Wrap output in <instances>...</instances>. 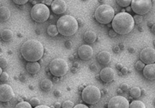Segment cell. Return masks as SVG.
I'll return each mask as SVG.
<instances>
[{"instance_id":"8d00e7d4","label":"cell","mask_w":155,"mask_h":108,"mask_svg":"<svg viewBox=\"0 0 155 108\" xmlns=\"http://www.w3.org/2000/svg\"><path fill=\"white\" fill-rule=\"evenodd\" d=\"M128 68L127 67H122V69H121V72H122V74H123V75H127V74H128Z\"/></svg>"},{"instance_id":"83f0119b","label":"cell","mask_w":155,"mask_h":108,"mask_svg":"<svg viewBox=\"0 0 155 108\" xmlns=\"http://www.w3.org/2000/svg\"><path fill=\"white\" fill-rule=\"evenodd\" d=\"M74 104L71 101H66L62 105V108H73Z\"/></svg>"},{"instance_id":"db71d44e","label":"cell","mask_w":155,"mask_h":108,"mask_svg":"<svg viewBox=\"0 0 155 108\" xmlns=\"http://www.w3.org/2000/svg\"><path fill=\"white\" fill-rule=\"evenodd\" d=\"M131 9H131V7H130V6L127 7V12H129V11L131 10Z\"/></svg>"},{"instance_id":"44dd1931","label":"cell","mask_w":155,"mask_h":108,"mask_svg":"<svg viewBox=\"0 0 155 108\" xmlns=\"http://www.w3.org/2000/svg\"><path fill=\"white\" fill-rule=\"evenodd\" d=\"M41 87L43 91L47 92L51 90V88L52 87V81L49 79H44L41 82Z\"/></svg>"},{"instance_id":"277c9868","label":"cell","mask_w":155,"mask_h":108,"mask_svg":"<svg viewBox=\"0 0 155 108\" xmlns=\"http://www.w3.org/2000/svg\"><path fill=\"white\" fill-rule=\"evenodd\" d=\"M115 10L108 4H101L95 10L94 18L101 24H108L112 22L115 17Z\"/></svg>"},{"instance_id":"11a10c76","label":"cell","mask_w":155,"mask_h":108,"mask_svg":"<svg viewBox=\"0 0 155 108\" xmlns=\"http://www.w3.org/2000/svg\"><path fill=\"white\" fill-rule=\"evenodd\" d=\"M103 93L106 94V93H107V90H106V89H104V90H103Z\"/></svg>"},{"instance_id":"f6af8a7d","label":"cell","mask_w":155,"mask_h":108,"mask_svg":"<svg viewBox=\"0 0 155 108\" xmlns=\"http://www.w3.org/2000/svg\"><path fill=\"white\" fill-rule=\"evenodd\" d=\"M54 107L55 108H62V105L60 103H56L54 105Z\"/></svg>"},{"instance_id":"7402d4cb","label":"cell","mask_w":155,"mask_h":108,"mask_svg":"<svg viewBox=\"0 0 155 108\" xmlns=\"http://www.w3.org/2000/svg\"><path fill=\"white\" fill-rule=\"evenodd\" d=\"M130 95H131V97L135 98H139L142 95V92H141V89L139 87H133L130 90Z\"/></svg>"},{"instance_id":"d4e9b609","label":"cell","mask_w":155,"mask_h":108,"mask_svg":"<svg viewBox=\"0 0 155 108\" xmlns=\"http://www.w3.org/2000/svg\"><path fill=\"white\" fill-rule=\"evenodd\" d=\"M131 3H132V0H117L118 5L122 8H127L128 6H130Z\"/></svg>"},{"instance_id":"74e56055","label":"cell","mask_w":155,"mask_h":108,"mask_svg":"<svg viewBox=\"0 0 155 108\" xmlns=\"http://www.w3.org/2000/svg\"><path fill=\"white\" fill-rule=\"evenodd\" d=\"M73 108H89V107H88L86 105H84V104H78V105H76Z\"/></svg>"},{"instance_id":"484cf974","label":"cell","mask_w":155,"mask_h":108,"mask_svg":"<svg viewBox=\"0 0 155 108\" xmlns=\"http://www.w3.org/2000/svg\"><path fill=\"white\" fill-rule=\"evenodd\" d=\"M15 108H32V106L27 102H20L15 106Z\"/></svg>"},{"instance_id":"6f0895ef","label":"cell","mask_w":155,"mask_h":108,"mask_svg":"<svg viewBox=\"0 0 155 108\" xmlns=\"http://www.w3.org/2000/svg\"><path fill=\"white\" fill-rule=\"evenodd\" d=\"M99 2H100V3H101V4H102V3H103V0H99Z\"/></svg>"},{"instance_id":"7bdbcfd3","label":"cell","mask_w":155,"mask_h":108,"mask_svg":"<svg viewBox=\"0 0 155 108\" xmlns=\"http://www.w3.org/2000/svg\"><path fill=\"white\" fill-rule=\"evenodd\" d=\"M45 3H46V5H51V4H52V1L51 0H46L45 1Z\"/></svg>"},{"instance_id":"94428289","label":"cell","mask_w":155,"mask_h":108,"mask_svg":"<svg viewBox=\"0 0 155 108\" xmlns=\"http://www.w3.org/2000/svg\"><path fill=\"white\" fill-rule=\"evenodd\" d=\"M83 1H87V0H83Z\"/></svg>"},{"instance_id":"9a60e30c","label":"cell","mask_w":155,"mask_h":108,"mask_svg":"<svg viewBox=\"0 0 155 108\" xmlns=\"http://www.w3.org/2000/svg\"><path fill=\"white\" fill-rule=\"evenodd\" d=\"M143 76L146 79L153 81L155 80V64H149L146 65L143 68Z\"/></svg>"},{"instance_id":"680465c9","label":"cell","mask_w":155,"mask_h":108,"mask_svg":"<svg viewBox=\"0 0 155 108\" xmlns=\"http://www.w3.org/2000/svg\"><path fill=\"white\" fill-rule=\"evenodd\" d=\"M69 59H73V57H72H72L70 56V57H69Z\"/></svg>"},{"instance_id":"2e32d148","label":"cell","mask_w":155,"mask_h":108,"mask_svg":"<svg viewBox=\"0 0 155 108\" xmlns=\"http://www.w3.org/2000/svg\"><path fill=\"white\" fill-rule=\"evenodd\" d=\"M111 54L108 51H101L97 55V60L100 65H108L111 62Z\"/></svg>"},{"instance_id":"1f68e13d","label":"cell","mask_w":155,"mask_h":108,"mask_svg":"<svg viewBox=\"0 0 155 108\" xmlns=\"http://www.w3.org/2000/svg\"><path fill=\"white\" fill-rule=\"evenodd\" d=\"M9 75H8V73L7 72H3L2 74H1V76H0V81H6L9 80Z\"/></svg>"},{"instance_id":"6da1fadb","label":"cell","mask_w":155,"mask_h":108,"mask_svg":"<svg viewBox=\"0 0 155 108\" xmlns=\"http://www.w3.org/2000/svg\"><path fill=\"white\" fill-rule=\"evenodd\" d=\"M20 53L28 62H36L44 54L43 44L36 39H29L21 45Z\"/></svg>"},{"instance_id":"b9f144b4","label":"cell","mask_w":155,"mask_h":108,"mask_svg":"<svg viewBox=\"0 0 155 108\" xmlns=\"http://www.w3.org/2000/svg\"><path fill=\"white\" fill-rule=\"evenodd\" d=\"M34 108H51L50 107H47V106H45V105H39L37 107Z\"/></svg>"},{"instance_id":"f907efd6","label":"cell","mask_w":155,"mask_h":108,"mask_svg":"<svg viewBox=\"0 0 155 108\" xmlns=\"http://www.w3.org/2000/svg\"><path fill=\"white\" fill-rule=\"evenodd\" d=\"M152 32L155 34V24H154V25L152 26Z\"/></svg>"},{"instance_id":"91938a15","label":"cell","mask_w":155,"mask_h":108,"mask_svg":"<svg viewBox=\"0 0 155 108\" xmlns=\"http://www.w3.org/2000/svg\"><path fill=\"white\" fill-rule=\"evenodd\" d=\"M154 46H155V40H154Z\"/></svg>"},{"instance_id":"7c38bea8","label":"cell","mask_w":155,"mask_h":108,"mask_svg":"<svg viewBox=\"0 0 155 108\" xmlns=\"http://www.w3.org/2000/svg\"><path fill=\"white\" fill-rule=\"evenodd\" d=\"M93 54H94V50L91 48V46H89L88 44H83L78 49V55L83 60L91 59Z\"/></svg>"},{"instance_id":"681fc988","label":"cell","mask_w":155,"mask_h":108,"mask_svg":"<svg viewBox=\"0 0 155 108\" xmlns=\"http://www.w3.org/2000/svg\"><path fill=\"white\" fill-rule=\"evenodd\" d=\"M53 81H56V82H57V81H59V77H56V76H54V78H53Z\"/></svg>"},{"instance_id":"60d3db41","label":"cell","mask_w":155,"mask_h":108,"mask_svg":"<svg viewBox=\"0 0 155 108\" xmlns=\"http://www.w3.org/2000/svg\"><path fill=\"white\" fill-rule=\"evenodd\" d=\"M90 69L93 70V71H96L97 70V67H96V65L93 64V65H90Z\"/></svg>"},{"instance_id":"5bb4252c","label":"cell","mask_w":155,"mask_h":108,"mask_svg":"<svg viewBox=\"0 0 155 108\" xmlns=\"http://www.w3.org/2000/svg\"><path fill=\"white\" fill-rule=\"evenodd\" d=\"M51 9L55 14H62L67 10V4L63 0H54L52 1Z\"/></svg>"},{"instance_id":"e0dca14e","label":"cell","mask_w":155,"mask_h":108,"mask_svg":"<svg viewBox=\"0 0 155 108\" xmlns=\"http://www.w3.org/2000/svg\"><path fill=\"white\" fill-rule=\"evenodd\" d=\"M26 70L30 74L35 75V74H37L40 71L41 65L37 61L36 62H28L26 64Z\"/></svg>"},{"instance_id":"be15d7a7","label":"cell","mask_w":155,"mask_h":108,"mask_svg":"<svg viewBox=\"0 0 155 108\" xmlns=\"http://www.w3.org/2000/svg\"></svg>"},{"instance_id":"4fadbf2b","label":"cell","mask_w":155,"mask_h":108,"mask_svg":"<svg viewBox=\"0 0 155 108\" xmlns=\"http://www.w3.org/2000/svg\"><path fill=\"white\" fill-rule=\"evenodd\" d=\"M115 76H116V73L113 69H111V67H106L104 68L103 70L100 71V80L105 82V83H109L111 82L115 79Z\"/></svg>"},{"instance_id":"e575fe53","label":"cell","mask_w":155,"mask_h":108,"mask_svg":"<svg viewBox=\"0 0 155 108\" xmlns=\"http://www.w3.org/2000/svg\"><path fill=\"white\" fill-rule=\"evenodd\" d=\"M120 88L122 89V92H127V91H128V89H129V87H128L127 84H122Z\"/></svg>"},{"instance_id":"30bf717a","label":"cell","mask_w":155,"mask_h":108,"mask_svg":"<svg viewBox=\"0 0 155 108\" xmlns=\"http://www.w3.org/2000/svg\"><path fill=\"white\" fill-rule=\"evenodd\" d=\"M129 102L127 98L122 96L112 97L107 104L108 108H129Z\"/></svg>"},{"instance_id":"816d5d0a","label":"cell","mask_w":155,"mask_h":108,"mask_svg":"<svg viewBox=\"0 0 155 108\" xmlns=\"http://www.w3.org/2000/svg\"><path fill=\"white\" fill-rule=\"evenodd\" d=\"M122 92H122V90L121 89V88L117 90V93H118V94H121V93H122Z\"/></svg>"},{"instance_id":"6125c7cd","label":"cell","mask_w":155,"mask_h":108,"mask_svg":"<svg viewBox=\"0 0 155 108\" xmlns=\"http://www.w3.org/2000/svg\"><path fill=\"white\" fill-rule=\"evenodd\" d=\"M0 7H1V4H0Z\"/></svg>"},{"instance_id":"7a4b0ae2","label":"cell","mask_w":155,"mask_h":108,"mask_svg":"<svg viewBox=\"0 0 155 108\" xmlns=\"http://www.w3.org/2000/svg\"><path fill=\"white\" fill-rule=\"evenodd\" d=\"M135 22L133 17L127 12H121L116 14L111 22L112 29L117 33V34L125 35L127 34L134 28Z\"/></svg>"},{"instance_id":"d6a6232c","label":"cell","mask_w":155,"mask_h":108,"mask_svg":"<svg viewBox=\"0 0 155 108\" xmlns=\"http://www.w3.org/2000/svg\"><path fill=\"white\" fill-rule=\"evenodd\" d=\"M13 1H14V3L15 4L23 5V4H25L29 0H13Z\"/></svg>"},{"instance_id":"5b68a950","label":"cell","mask_w":155,"mask_h":108,"mask_svg":"<svg viewBox=\"0 0 155 108\" xmlns=\"http://www.w3.org/2000/svg\"><path fill=\"white\" fill-rule=\"evenodd\" d=\"M101 97L100 89L95 86H88L82 91V99L84 103L89 105H94L99 102Z\"/></svg>"},{"instance_id":"9c48e42d","label":"cell","mask_w":155,"mask_h":108,"mask_svg":"<svg viewBox=\"0 0 155 108\" xmlns=\"http://www.w3.org/2000/svg\"><path fill=\"white\" fill-rule=\"evenodd\" d=\"M14 97V93L9 85H0V102H9Z\"/></svg>"},{"instance_id":"ba28073f","label":"cell","mask_w":155,"mask_h":108,"mask_svg":"<svg viewBox=\"0 0 155 108\" xmlns=\"http://www.w3.org/2000/svg\"><path fill=\"white\" fill-rule=\"evenodd\" d=\"M153 3L152 0H132L131 9L132 10L138 15L147 14L152 9Z\"/></svg>"},{"instance_id":"ee69618b","label":"cell","mask_w":155,"mask_h":108,"mask_svg":"<svg viewBox=\"0 0 155 108\" xmlns=\"http://www.w3.org/2000/svg\"><path fill=\"white\" fill-rule=\"evenodd\" d=\"M116 68H117L118 70H121L122 67H123V65H122V64H120V63H119V64H116Z\"/></svg>"},{"instance_id":"f1b7e54d","label":"cell","mask_w":155,"mask_h":108,"mask_svg":"<svg viewBox=\"0 0 155 108\" xmlns=\"http://www.w3.org/2000/svg\"><path fill=\"white\" fill-rule=\"evenodd\" d=\"M145 67V64H144L143 61L139 60L136 63V70H138V71H141V70H143V68Z\"/></svg>"},{"instance_id":"8992f818","label":"cell","mask_w":155,"mask_h":108,"mask_svg":"<svg viewBox=\"0 0 155 108\" xmlns=\"http://www.w3.org/2000/svg\"><path fill=\"white\" fill-rule=\"evenodd\" d=\"M30 16L36 23H44L50 17L49 8L43 4H36L31 9Z\"/></svg>"},{"instance_id":"ab89813d","label":"cell","mask_w":155,"mask_h":108,"mask_svg":"<svg viewBox=\"0 0 155 108\" xmlns=\"http://www.w3.org/2000/svg\"><path fill=\"white\" fill-rule=\"evenodd\" d=\"M77 21H78V26H79V25H83V19H82L81 18H78V19H77Z\"/></svg>"},{"instance_id":"ac0fdd59","label":"cell","mask_w":155,"mask_h":108,"mask_svg":"<svg viewBox=\"0 0 155 108\" xmlns=\"http://www.w3.org/2000/svg\"><path fill=\"white\" fill-rule=\"evenodd\" d=\"M10 18V10L7 7H0V21H7Z\"/></svg>"},{"instance_id":"d590c367","label":"cell","mask_w":155,"mask_h":108,"mask_svg":"<svg viewBox=\"0 0 155 108\" xmlns=\"http://www.w3.org/2000/svg\"><path fill=\"white\" fill-rule=\"evenodd\" d=\"M65 46H66V48H67V49H71L72 46V42L70 40H67L66 42H65Z\"/></svg>"},{"instance_id":"4316f807","label":"cell","mask_w":155,"mask_h":108,"mask_svg":"<svg viewBox=\"0 0 155 108\" xmlns=\"http://www.w3.org/2000/svg\"><path fill=\"white\" fill-rule=\"evenodd\" d=\"M30 104L32 106V107H37V106L40 105V100L36 97L31 98L30 101Z\"/></svg>"},{"instance_id":"603a6c76","label":"cell","mask_w":155,"mask_h":108,"mask_svg":"<svg viewBox=\"0 0 155 108\" xmlns=\"http://www.w3.org/2000/svg\"><path fill=\"white\" fill-rule=\"evenodd\" d=\"M47 34L51 36V37H55L58 34V30H57V27L56 25H54V24H51V25H49L48 28H47Z\"/></svg>"},{"instance_id":"f5cc1de1","label":"cell","mask_w":155,"mask_h":108,"mask_svg":"<svg viewBox=\"0 0 155 108\" xmlns=\"http://www.w3.org/2000/svg\"><path fill=\"white\" fill-rule=\"evenodd\" d=\"M119 48H121L122 49H124V45H123L122 44H121L119 45Z\"/></svg>"},{"instance_id":"3957f363","label":"cell","mask_w":155,"mask_h":108,"mask_svg":"<svg viewBox=\"0 0 155 108\" xmlns=\"http://www.w3.org/2000/svg\"><path fill=\"white\" fill-rule=\"evenodd\" d=\"M56 27L58 33L63 36H72L78 29L77 19L71 15H64L56 21Z\"/></svg>"},{"instance_id":"bcb514c9","label":"cell","mask_w":155,"mask_h":108,"mask_svg":"<svg viewBox=\"0 0 155 108\" xmlns=\"http://www.w3.org/2000/svg\"><path fill=\"white\" fill-rule=\"evenodd\" d=\"M114 51L116 52V53H118L119 52V50H120V49H119V46H116V47H114Z\"/></svg>"},{"instance_id":"f546056e","label":"cell","mask_w":155,"mask_h":108,"mask_svg":"<svg viewBox=\"0 0 155 108\" xmlns=\"http://www.w3.org/2000/svg\"><path fill=\"white\" fill-rule=\"evenodd\" d=\"M8 65V60L5 59L4 57H0V67L3 69V68H5Z\"/></svg>"},{"instance_id":"52a82bcc","label":"cell","mask_w":155,"mask_h":108,"mask_svg":"<svg viewBox=\"0 0 155 108\" xmlns=\"http://www.w3.org/2000/svg\"><path fill=\"white\" fill-rule=\"evenodd\" d=\"M49 70L51 74L53 76L61 77L66 75L68 70V65L65 59L61 58L54 59L52 61H51L49 65Z\"/></svg>"},{"instance_id":"c3c4849f","label":"cell","mask_w":155,"mask_h":108,"mask_svg":"<svg viewBox=\"0 0 155 108\" xmlns=\"http://www.w3.org/2000/svg\"><path fill=\"white\" fill-rule=\"evenodd\" d=\"M72 70V73H76V72L78 71V69H77V68H75V67H72V70Z\"/></svg>"},{"instance_id":"d6986e66","label":"cell","mask_w":155,"mask_h":108,"mask_svg":"<svg viewBox=\"0 0 155 108\" xmlns=\"http://www.w3.org/2000/svg\"><path fill=\"white\" fill-rule=\"evenodd\" d=\"M97 39V35L94 31L89 30L87 32L84 33V40L89 44H92L96 41Z\"/></svg>"},{"instance_id":"8fae6325","label":"cell","mask_w":155,"mask_h":108,"mask_svg":"<svg viewBox=\"0 0 155 108\" xmlns=\"http://www.w3.org/2000/svg\"><path fill=\"white\" fill-rule=\"evenodd\" d=\"M140 60L145 65L154 64L155 62V49L153 48H145L140 53Z\"/></svg>"},{"instance_id":"ffe728a7","label":"cell","mask_w":155,"mask_h":108,"mask_svg":"<svg viewBox=\"0 0 155 108\" xmlns=\"http://www.w3.org/2000/svg\"><path fill=\"white\" fill-rule=\"evenodd\" d=\"M13 38V32L10 29H4L1 32V39L4 41H9Z\"/></svg>"},{"instance_id":"f35d334b","label":"cell","mask_w":155,"mask_h":108,"mask_svg":"<svg viewBox=\"0 0 155 108\" xmlns=\"http://www.w3.org/2000/svg\"><path fill=\"white\" fill-rule=\"evenodd\" d=\"M54 95H55V97H61V95H62L61 91H59V90H56L55 92H54Z\"/></svg>"},{"instance_id":"9f6ffc18","label":"cell","mask_w":155,"mask_h":108,"mask_svg":"<svg viewBox=\"0 0 155 108\" xmlns=\"http://www.w3.org/2000/svg\"><path fill=\"white\" fill-rule=\"evenodd\" d=\"M3 73V70H2V68L0 67V76H1V74Z\"/></svg>"},{"instance_id":"4dcf8cb0","label":"cell","mask_w":155,"mask_h":108,"mask_svg":"<svg viewBox=\"0 0 155 108\" xmlns=\"http://www.w3.org/2000/svg\"><path fill=\"white\" fill-rule=\"evenodd\" d=\"M133 19H134L135 24H141L143 22V16L137 14V15H135V16L133 17Z\"/></svg>"},{"instance_id":"7dc6e473","label":"cell","mask_w":155,"mask_h":108,"mask_svg":"<svg viewBox=\"0 0 155 108\" xmlns=\"http://www.w3.org/2000/svg\"><path fill=\"white\" fill-rule=\"evenodd\" d=\"M78 66H79V64L78 63V62H74L73 63V67H75V68H78Z\"/></svg>"},{"instance_id":"cb8c5ba5","label":"cell","mask_w":155,"mask_h":108,"mask_svg":"<svg viewBox=\"0 0 155 108\" xmlns=\"http://www.w3.org/2000/svg\"><path fill=\"white\" fill-rule=\"evenodd\" d=\"M129 108H146V107H145V104L143 102L135 100V101L132 102V103L129 105Z\"/></svg>"},{"instance_id":"836d02e7","label":"cell","mask_w":155,"mask_h":108,"mask_svg":"<svg viewBox=\"0 0 155 108\" xmlns=\"http://www.w3.org/2000/svg\"><path fill=\"white\" fill-rule=\"evenodd\" d=\"M109 35H110V37H111V38H115L116 35H117V33L112 29H111V30L109 31Z\"/></svg>"}]
</instances>
